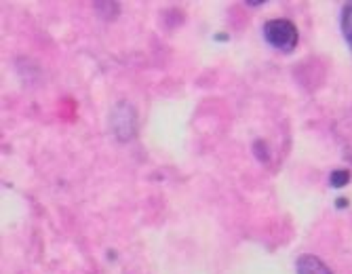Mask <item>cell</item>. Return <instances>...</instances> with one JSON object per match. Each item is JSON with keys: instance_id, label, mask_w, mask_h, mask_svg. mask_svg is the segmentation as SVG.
I'll list each match as a JSON object with an SVG mask.
<instances>
[{"instance_id": "obj_1", "label": "cell", "mask_w": 352, "mask_h": 274, "mask_svg": "<svg viewBox=\"0 0 352 274\" xmlns=\"http://www.w3.org/2000/svg\"><path fill=\"white\" fill-rule=\"evenodd\" d=\"M264 38L270 47L283 51V53H292L298 47V27L292 19H268L264 23Z\"/></svg>"}, {"instance_id": "obj_2", "label": "cell", "mask_w": 352, "mask_h": 274, "mask_svg": "<svg viewBox=\"0 0 352 274\" xmlns=\"http://www.w3.org/2000/svg\"><path fill=\"white\" fill-rule=\"evenodd\" d=\"M110 129L118 141H129L138 131V114L129 102H118L110 112Z\"/></svg>"}, {"instance_id": "obj_3", "label": "cell", "mask_w": 352, "mask_h": 274, "mask_svg": "<svg viewBox=\"0 0 352 274\" xmlns=\"http://www.w3.org/2000/svg\"><path fill=\"white\" fill-rule=\"evenodd\" d=\"M296 272L298 274H333V270L312 253H304L296 260Z\"/></svg>"}, {"instance_id": "obj_4", "label": "cell", "mask_w": 352, "mask_h": 274, "mask_svg": "<svg viewBox=\"0 0 352 274\" xmlns=\"http://www.w3.org/2000/svg\"><path fill=\"white\" fill-rule=\"evenodd\" d=\"M342 34L348 43V47L352 49V0L350 3H344L342 7Z\"/></svg>"}, {"instance_id": "obj_5", "label": "cell", "mask_w": 352, "mask_h": 274, "mask_svg": "<svg viewBox=\"0 0 352 274\" xmlns=\"http://www.w3.org/2000/svg\"><path fill=\"white\" fill-rule=\"evenodd\" d=\"M350 181V171L348 169H336L331 175H329V184L333 190H342L346 184Z\"/></svg>"}, {"instance_id": "obj_6", "label": "cell", "mask_w": 352, "mask_h": 274, "mask_svg": "<svg viewBox=\"0 0 352 274\" xmlns=\"http://www.w3.org/2000/svg\"><path fill=\"white\" fill-rule=\"evenodd\" d=\"M253 155L258 157L260 161H268L270 159V152H268V144L266 141H262V139H255V144H253Z\"/></svg>"}, {"instance_id": "obj_7", "label": "cell", "mask_w": 352, "mask_h": 274, "mask_svg": "<svg viewBox=\"0 0 352 274\" xmlns=\"http://www.w3.org/2000/svg\"><path fill=\"white\" fill-rule=\"evenodd\" d=\"M336 207H338V209H344V207H348V198L340 196V198L336 201Z\"/></svg>"}, {"instance_id": "obj_8", "label": "cell", "mask_w": 352, "mask_h": 274, "mask_svg": "<svg viewBox=\"0 0 352 274\" xmlns=\"http://www.w3.org/2000/svg\"><path fill=\"white\" fill-rule=\"evenodd\" d=\"M215 38H217V41H221V43H223V41H226V38H228V36H226V34H215Z\"/></svg>"}]
</instances>
